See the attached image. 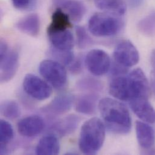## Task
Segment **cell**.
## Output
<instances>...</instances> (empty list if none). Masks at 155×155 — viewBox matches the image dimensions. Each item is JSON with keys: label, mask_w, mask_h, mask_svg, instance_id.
<instances>
[{"label": "cell", "mask_w": 155, "mask_h": 155, "mask_svg": "<svg viewBox=\"0 0 155 155\" xmlns=\"http://www.w3.org/2000/svg\"><path fill=\"white\" fill-rule=\"evenodd\" d=\"M109 94L115 98L124 101L140 97H149L150 85L144 71L140 68L124 74L111 77Z\"/></svg>", "instance_id": "6da1fadb"}, {"label": "cell", "mask_w": 155, "mask_h": 155, "mask_svg": "<svg viewBox=\"0 0 155 155\" xmlns=\"http://www.w3.org/2000/svg\"><path fill=\"white\" fill-rule=\"evenodd\" d=\"M98 107L107 130L118 135H126L130 132L132 128L130 114L120 100L103 98L98 101Z\"/></svg>", "instance_id": "7a4b0ae2"}, {"label": "cell", "mask_w": 155, "mask_h": 155, "mask_svg": "<svg viewBox=\"0 0 155 155\" xmlns=\"http://www.w3.org/2000/svg\"><path fill=\"white\" fill-rule=\"evenodd\" d=\"M106 127L101 119L93 117L82 125L78 140L80 150L85 155H95L102 147L106 137Z\"/></svg>", "instance_id": "3957f363"}, {"label": "cell", "mask_w": 155, "mask_h": 155, "mask_svg": "<svg viewBox=\"0 0 155 155\" xmlns=\"http://www.w3.org/2000/svg\"><path fill=\"white\" fill-rule=\"evenodd\" d=\"M122 25V21L118 15L107 12H99L90 18L88 29L96 37H109L117 34L121 29Z\"/></svg>", "instance_id": "277c9868"}, {"label": "cell", "mask_w": 155, "mask_h": 155, "mask_svg": "<svg viewBox=\"0 0 155 155\" xmlns=\"http://www.w3.org/2000/svg\"><path fill=\"white\" fill-rule=\"evenodd\" d=\"M41 75L55 89H63L67 84V72L63 64L54 60H44L39 67Z\"/></svg>", "instance_id": "5b68a950"}, {"label": "cell", "mask_w": 155, "mask_h": 155, "mask_svg": "<svg viewBox=\"0 0 155 155\" xmlns=\"http://www.w3.org/2000/svg\"><path fill=\"white\" fill-rule=\"evenodd\" d=\"M84 64L92 75L101 76L109 71L112 62L106 51L100 49H93L86 54Z\"/></svg>", "instance_id": "8992f818"}, {"label": "cell", "mask_w": 155, "mask_h": 155, "mask_svg": "<svg viewBox=\"0 0 155 155\" xmlns=\"http://www.w3.org/2000/svg\"><path fill=\"white\" fill-rule=\"evenodd\" d=\"M113 57L115 62L127 68L134 67L140 61L139 52L129 40L121 41L116 45Z\"/></svg>", "instance_id": "52a82bcc"}, {"label": "cell", "mask_w": 155, "mask_h": 155, "mask_svg": "<svg viewBox=\"0 0 155 155\" xmlns=\"http://www.w3.org/2000/svg\"><path fill=\"white\" fill-rule=\"evenodd\" d=\"M23 88L24 91L33 98L43 101L48 99L52 94L50 85L38 76L28 74L24 78Z\"/></svg>", "instance_id": "ba28073f"}, {"label": "cell", "mask_w": 155, "mask_h": 155, "mask_svg": "<svg viewBox=\"0 0 155 155\" xmlns=\"http://www.w3.org/2000/svg\"><path fill=\"white\" fill-rule=\"evenodd\" d=\"M137 138L142 153L155 155V131L154 129L143 121H137L135 124Z\"/></svg>", "instance_id": "9c48e42d"}, {"label": "cell", "mask_w": 155, "mask_h": 155, "mask_svg": "<svg viewBox=\"0 0 155 155\" xmlns=\"http://www.w3.org/2000/svg\"><path fill=\"white\" fill-rule=\"evenodd\" d=\"M19 65V54L15 50L0 54V80L1 83L11 80L15 76Z\"/></svg>", "instance_id": "30bf717a"}, {"label": "cell", "mask_w": 155, "mask_h": 155, "mask_svg": "<svg viewBox=\"0 0 155 155\" xmlns=\"http://www.w3.org/2000/svg\"><path fill=\"white\" fill-rule=\"evenodd\" d=\"M149 97H140L129 101L134 113L143 121L155 123V109L149 101Z\"/></svg>", "instance_id": "8fae6325"}, {"label": "cell", "mask_w": 155, "mask_h": 155, "mask_svg": "<svg viewBox=\"0 0 155 155\" xmlns=\"http://www.w3.org/2000/svg\"><path fill=\"white\" fill-rule=\"evenodd\" d=\"M45 126L44 119L36 115H30L21 119L18 123L17 128L19 134L28 138L40 134Z\"/></svg>", "instance_id": "7c38bea8"}, {"label": "cell", "mask_w": 155, "mask_h": 155, "mask_svg": "<svg viewBox=\"0 0 155 155\" xmlns=\"http://www.w3.org/2000/svg\"><path fill=\"white\" fill-rule=\"evenodd\" d=\"M53 48L64 51H71L74 45V38L70 29L47 30Z\"/></svg>", "instance_id": "4fadbf2b"}, {"label": "cell", "mask_w": 155, "mask_h": 155, "mask_svg": "<svg viewBox=\"0 0 155 155\" xmlns=\"http://www.w3.org/2000/svg\"><path fill=\"white\" fill-rule=\"evenodd\" d=\"M74 97L70 94H63L56 96L43 109L44 112L53 116L65 114L72 107Z\"/></svg>", "instance_id": "5bb4252c"}, {"label": "cell", "mask_w": 155, "mask_h": 155, "mask_svg": "<svg viewBox=\"0 0 155 155\" xmlns=\"http://www.w3.org/2000/svg\"><path fill=\"white\" fill-rule=\"evenodd\" d=\"M40 26L39 17L35 13L23 17L15 24V27L18 30L32 37H36L39 35Z\"/></svg>", "instance_id": "9a60e30c"}, {"label": "cell", "mask_w": 155, "mask_h": 155, "mask_svg": "<svg viewBox=\"0 0 155 155\" xmlns=\"http://www.w3.org/2000/svg\"><path fill=\"white\" fill-rule=\"evenodd\" d=\"M98 96L95 92H88L78 97L76 102V109L84 115H93L98 106Z\"/></svg>", "instance_id": "2e32d148"}, {"label": "cell", "mask_w": 155, "mask_h": 155, "mask_svg": "<svg viewBox=\"0 0 155 155\" xmlns=\"http://www.w3.org/2000/svg\"><path fill=\"white\" fill-rule=\"evenodd\" d=\"M60 152V143L53 134L44 136L38 142L36 153L38 155H56Z\"/></svg>", "instance_id": "e0dca14e"}, {"label": "cell", "mask_w": 155, "mask_h": 155, "mask_svg": "<svg viewBox=\"0 0 155 155\" xmlns=\"http://www.w3.org/2000/svg\"><path fill=\"white\" fill-rule=\"evenodd\" d=\"M80 118L76 115H68L53 126V130L59 136L64 137L73 133L77 129Z\"/></svg>", "instance_id": "ac0fdd59"}, {"label": "cell", "mask_w": 155, "mask_h": 155, "mask_svg": "<svg viewBox=\"0 0 155 155\" xmlns=\"http://www.w3.org/2000/svg\"><path fill=\"white\" fill-rule=\"evenodd\" d=\"M95 6L100 10L116 15H123L126 12L125 0H94Z\"/></svg>", "instance_id": "d6986e66"}, {"label": "cell", "mask_w": 155, "mask_h": 155, "mask_svg": "<svg viewBox=\"0 0 155 155\" xmlns=\"http://www.w3.org/2000/svg\"><path fill=\"white\" fill-rule=\"evenodd\" d=\"M72 27L70 18L61 8H58L53 13L51 22L47 30H60L70 29Z\"/></svg>", "instance_id": "ffe728a7"}, {"label": "cell", "mask_w": 155, "mask_h": 155, "mask_svg": "<svg viewBox=\"0 0 155 155\" xmlns=\"http://www.w3.org/2000/svg\"><path fill=\"white\" fill-rule=\"evenodd\" d=\"M61 8L64 10L70 19L75 22L80 21L86 11L84 4L79 0H67Z\"/></svg>", "instance_id": "44dd1931"}, {"label": "cell", "mask_w": 155, "mask_h": 155, "mask_svg": "<svg viewBox=\"0 0 155 155\" xmlns=\"http://www.w3.org/2000/svg\"><path fill=\"white\" fill-rule=\"evenodd\" d=\"M14 132L12 125L4 120L0 121V153H5L7 146L13 139Z\"/></svg>", "instance_id": "7402d4cb"}, {"label": "cell", "mask_w": 155, "mask_h": 155, "mask_svg": "<svg viewBox=\"0 0 155 155\" xmlns=\"http://www.w3.org/2000/svg\"><path fill=\"white\" fill-rule=\"evenodd\" d=\"M139 31L145 36L152 37L155 35V10L141 19L137 25Z\"/></svg>", "instance_id": "603a6c76"}, {"label": "cell", "mask_w": 155, "mask_h": 155, "mask_svg": "<svg viewBox=\"0 0 155 155\" xmlns=\"http://www.w3.org/2000/svg\"><path fill=\"white\" fill-rule=\"evenodd\" d=\"M1 113L8 120H13L19 117L21 110L18 103L16 101L8 100L1 103Z\"/></svg>", "instance_id": "cb8c5ba5"}, {"label": "cell", "mask_w": 155, "mask_h": 155, "mask_svg": "<svg viewBox=\"0 0 155 155\" xmlns=\"http://www.w3.org/2000/svg\"><path fill=\"white\" fill-rule=\"evenodd\" d=\"M101 82L94 78H86L81 79L78 83V87L81 91L88 92H96L102 89Z\"/></svg>", "instance_id": "d4e9b609"}, {"label": "cell", "mask_w": 155, "mask_h": 155, "mask_svg": "<svg viewBox=\"0 0 155 155\" xmlns=\"http://www.w3.org/2000/svg\"><path fill=\"white\" fill-rule=\"evenodd\" d=\"M50 53L51 54L52 57L54 58L56 61L68 66H70L75 59L74 54L71 51H64L53 48Z\"/></svg>", "instance_id": "484cf974"}, {"label": "cell", "mask_w": 155, "mask_h": 155, "mask_svg": "<svg viewBox=\"0 0 155 155\" xmlns=\"http://www.w3.org/2000/svg\"><path fill=\"white\" fill-rule=\"evenodd\" d=\"M76 33L78 47L80 48L84 49L92 44V39L84 27L81 26H77L76 28Z\"/></svg>", "instance_id": "4316f807"}, {"label": "cell", "mask_w": 155, "mask_h": 155, "mask_svg": "<svg viewBox=\"0 0 155 155\" xmlns=\"http://www.w3.org/2000/svg\"><path fill=\"white\" fill-rule=\"evenodd\" d=\"M14 7L19 10L33 8L36 5V0H12Z\"/></svg>", "instance_id": "83f0119b"}, {"label": "cell", "mask_w": 155, "mask_h": 155, "mask_svg": "<svg viewBox=\"0 0 155 155\" xmlns=\"http://www.w3.org/2000/svg\"><path fill=\"white\" fill-rule=\"evenodd\" d=\"M81 65H82V62L80 59H74L73 62L70 65V70L73 73H79L80 70H81Z\"/></svg>", "instance_id": "f1b7e54d"}, {"label": "cell", "mask_w": 155, "mask_h": 155, "mask_svg": "<svg viewBox=\"0 0 155 155\" xmlns=\"http://www.w3.org/2000/svg\"><path fill=\"white\" fill-rule=\"evenodd\" d=\"M145 0H128V4L132 8H136L141 6Z\"/></svg>", "instance_id": "f546056e"}, {"label": "cell", "mask_w": 155, "mask_h": 155, "mask_svg": "<svg viewBox=\"0 0 155 155\" xmlns=\"http://www.w3.org/2000/svg\"><path fill=\"white\" fill-rule=\"evenodd\" d=\"M150 86L155 95V73L153 71L150 73Z\"/></svg>", "instance_id": "4dcf8cb0"}, {"label": "cell", "mask_w": 155, "mask_h": 155, "mask_svg": "<svg viewBox=\"0 0 155 155\" xmlns=\"http://www.w3.org/2000/svg\"><path fill=\"white\" fill-rule=\"evenodd\" d=\"M150 62H151V65L152 67V71H153L155 73V49H154L151 53Z\"/></svg>", "instance_id": "1f68e13d"}, {"label": "cell", "mask_w": 155, "mask_h": 155, "mask_svg": "<svg viewBox=\"0 0 155 155\" xmlns=\"http://www.w3.org/2000/svg\"><path fill=\"white\" fill-rule=\"evenodd\" d=\"M67 0H53L54 4L56 5H58L59 7H60L59 8H61L62 6L63 5V4L67 1Z\"/></svg>", "instance_id": "d6a6232c"}]
</instances>
